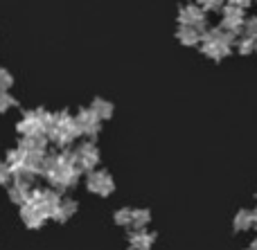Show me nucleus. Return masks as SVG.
I'll list each match as a JSON object with an SVG mask.
<instances>
[{
  "label": "nucleus",
  "mask_w": 257,
  "mask_h": 250,
  "mask_svg": "<svg viewBox=\"0 0 257 250\" xmlns=\"http://www.w3.org/2000/svg\"><path fill=\"white\" fill-rule=\"evenodd\" d=\"M235 223H237V228H239V230L250 228V225L255 223V214H250V212H239V214H237V219H235Z\"/></svg>",
  "instance_id": "obj_1"
},
{
  "label": "nucleus",
  "mask_w": 257,
  "mask_h": 250,
  "mask_svg": "<svg viewBox=\"0 0 257 250\" xmlns=\"http://www.w3.org/2000/svg\"><path fill=\"white\" fill-rule=\"evenodd\" d=\"M201 5L208 9H217V7H221V0H201Z\"/></svg>",
  "instance_id": "obj_2"
},
{
  "label": "nucleus",
  "mask_w": 257,
  "mask_h": 250,
  "mask_svg": "<svg viewBox=\"0 0 257 250\" xmlns=\"http://www.w3.org/2000/svg\"><path fill=\"white\" fill-rule=\"evenodd\" d=\"M230 5H232V7L244 9V7H248V5H250V0H230Z\"/></svg>",
  "instance_id": "obj_3"
},
{
  "label": "nucleus",
  "mask_w": 257,
  "mask_h": 250,
  "mask_svg": "<svg viewBox=\"0 0 257 250\" xmlns=\"http://www.w3.org/2000/svg\"><path fill=\"white\" fill-rule=\"evenodd\" d=\"M250 250H257V239L253 241V246H250Z\"/></svg>",
  "instance_id": "obj_4"
}]
</instances>
